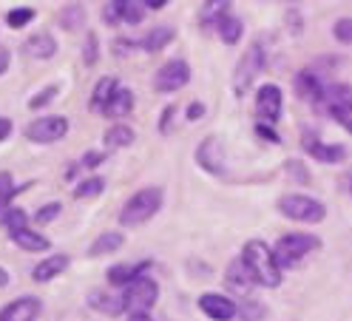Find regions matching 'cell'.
I'll list each match as a JSON object with an SVG mask.
<instances>
[{
  "mask_svg": "<svg viewBox=\"0 0 352 321\" xmlns=\"http://www.w3.org/2000/svg\"><path fill=\"white\" fill-rule=\"evenodd\" d=\"M102 162H105V154H102V151H88V154L82 157V162H80V165H82V168H91V170H94V168H100Z\"/></svg>",
  "mask_w": 352,
  "mask_h": 321,
  "instance_id": "ab89813d",
  "label": "cell"
},
{
  "mask_svg": "<svg viewBox=\"0 0 352 321\" xmlns=\"http://www.w3.org/2000/svg\"><path fill=\"white\" fill-rule=\"evenodd\" d=\"M6 228H9V233H17V230H23V228H29V217H26V210L23 208H9V213H6V222H3Z\"/></svg>",
  "mask_w": 352,
  "mask_h": 321,
  "instance_id": "d6a6232c",
  "label": "cell"
},
{
  "mask_svg": "<svg viewBox=\"0 0 352 321\" xmlns=\"http://www.w3.org/2000/svg\"><path fill=\"white\" fill-rule=\"evenodd\" d=\"M188 82H190V66L185 60H170V63H165V66L157 71V77H153V89L168 94V91L185 89Z\"/></svg>",
  "mask_w": 352,
  "mask_h": 321,
  "instance_id": "52a82bcc",
  "label": "cell"
},
{
  "mask_svg": "<svg viewBox=\"0 0 352 321\" xmlns=\"http://www.w3.org/2000/svg\"><path fill=\"white\" fill-rule=\"evenodd\" d=\"M196 162H199L208 174H222L225 168V148L216 137H208L199 148H196Z\"/></svg>",
  "mask_w": 352,
  "mask_h": 321,
  "instance_id": "8fae6325",
  "label": "cell"
},
{
  "mask_svg": "<svg viewBox=\"0 0 352 321\" xmlns=\"http://www.w3.org/2000/svg\"><path fill=\"white\" fill-rule=\"evenodd\" d=\"M105 190V179L102 177H91V179H82L74 188V199H94Z\"/></svg>",
  "mask_w": 352,
  "mask_h": 321,
  "instance_id": "f1b7e54d",
  "label": "cell"
},
{
  "mask_svg": "<svg viewBox=\"0 0 352 321\" xmlns=\"http://www.w3.org/2000/svg\"><path fill=\"white\" fill-rule=\"evenodd\" d=\"M261 66H264V52H261V46H250L248 54L239 60L236 74H233V89H236L239 97L253 85V80H256V74L261 71Z\"/></svg>",
  "mask_w": 352,
  "mask_h": 321,
  "instance_id": "ba28073f",
  "label": "cell"
},
{
  "mask_svg": "<svg viewBox=\"0 0 352 321\" xmlns=\"http://www.w3.org/2000/svg\"><path fill=\"white\" fill-rule=\"evenodd\" d=\"M23 49H26V54L34 57V60H49V57L57 54V40H54L52 34H34V37L26 40Z\"/></svg>",
  "mask_w": 352,
  "mask_h": 321,
  "instance_id": "ac0fdd59",
  "label": "cell"
},
{
  "mask_svg": "<svg viewBox=\"0 0 352 321\" xmlns=\"http://www.w3.org/2000/svg\"><path fill=\"white\" fill-rule=\"evenodd\" d=\"M12 120L9 117H0V142H3V140H9V134H12Z\"/></svg>",
  "mask_w": 352,
  "mask_h": 321,
  "instance_id": "b9f144b4",
  "label": "cell"
},
{
  "mask_svg": "<svg viewBox=\"0 0 352 321\" xmlns=\"http://www.w3.org/2000/svg\"><path fill=\"white\" fill-rule=\"evenodd\" d=\"M233 0H205V6L199 12V23L202 26H219V20L230 14Z\"/></svg>",
  "mask_w": 352,
  "mask_h": 321,
  "instance_id": "7402d4cb",
  "label": "cell"
},
{
  "mask_svg": "<svg viewBox=\"0 0 352 321\" xmlns=\"http://www.w3.org/2000/svg\"><path fill=\"white\" fill-rule=\"evenodd\" d=\"M310 154L321 162H341L344 159V148L341 145H321V142H310Z\"/></svg>",
  "mask_w": 352,
  "mask_h": 321,
  "instance_id": "f546056e",
  "label": "cell"
},
{
  "mask_svg": "<svg viewBox=\"0 0 352 321\" xmlns=\"http://www.w3.org/2000/svg\"><path fill=\"white\" fill-rule=\"evenodd\" d=\"M60 210H63V205H60V202H49V205H43V208L34 213V222H37V225H49V222H54V219L60 217Z\"/></svg>",
  "mask_w": 352,
  "mask_h": 321,
  "instance_id": "e575fe53",
  "label": "cell"
},
{
  "mask_svg": "<svg viewBox=\"0 0 352 321\" xmlns=\"http://www.w3.org/2000/svg\"><path fill=\"white\" fill-rule=\"evenodd\" d=\"M128 321H151V318H148V313H134V316H131Z\"/></svg>",
  "mask_w": 352,
  "mask_h": 321,
  "instance_id": "c3c4849f",
  "label": "cell"
},
{
  "mask_svg": "<svg viewBox=\"0 0 352 321\" xmlns=\"http://www.w3.org/2000/svg\"><path fill=\"white\" fill-rule=\"evenodd\" d=\"M151 267V262H134V265H114L108 267V282L111 285H131L140 276H145V270Z\"/></svg>",
  "mask_w": 352,
  "mask_h": 321,
  "instance_id": "9a60e30c",
  "label": "cell"
},
{
  "mask_svg": "<svg viewBox=\"0 0 352 321\" xmlns=\"http://www.w3.org/2000/svg\"><path fill=\"white\" fill-rule=\"evenodd\" d=\"M281 109H284V97H281V89L278 85H261L258 94H256V114L261 117V122H278L281 117Z\"/></svg>",
  "mask_w": 352,
  "mask_h": 321,
  "instance_id": "9c48e42d",
  "label": "cell"
},
{
  "mask_svg": "<svg viewBox=\"0 0 352 321\" xmlns=\"http://www.w3.org/2000/svg\"><path fill=\"white\" fill-rule=\"evenodd\" d=\"M199 310L213 318V321H230L236 316V305H233V298L222 296V293H205L199 298Z\"/></svg>",
  "mask_w": 352,
  "mask_h": 321,
  "instance_id": "7c38bea8",
  "label": "cell"
},
{
  "mask_svg": "<svg viewBox=\"0 0 352 321\" xmlns=\"http://www.w3.org/2000/svg\"><path fill=\"white\" fill-rule=\"evenodd\" d=\"M318 245L321 242L316 236H310V233H287V236H281L276 242L273 250H276V259H278L281 267H293L304 259L307 253H313Z\"/></svg>",
  "mask_w": 352,
  "mask_h": 321,
  "instance_id": "277c9868",
  "label": "cell"
},
{
  "mask_svg": "<svg viewBox=\"0 0 352 321\" xmlns=\"http://www.w3.org/2000/svg\"><path fill=\"white\" fill-rule=\"evenodd\" d=\"M57 91H60L57 85H49V89H43V91H40V94H37V97L29 102V105H32V109L37 111V109H43V105H46V102H52V100L57 97Z\"/></svg>",
  "mask_w": 352,
  "mask_h": 321,
  "instance_id": "74e56055",
  "label": "cell"
},
{
  "mask_svg": "<svg viewBox=\"0 0 352 321\" xmlns=\"http://www.w3.org/2000/svg\"><path fill=\"white\" fill-rule=\"evenodd\" d=\"M134 140H137L134 128L122 125V122L111 125V128L105 131V145H108V148H128V145H134Z\"/></svg>",
  "mask_w": 352,
  "mask_h": 321,
  "instance_id": "d4e9b609",
  "label": "cell"
},
{
  "mask_svg": "<svg viewBox=\"0 0 352 321\" xmlns=\"http://www.w3.org/2000/svg\"><path fill=\"white\" fill-rule=\"evenodd\" d=\"M120 89V82L114 80V77H102L97 85H94V94H91V100H88V109L91 111H105V105H108V100L114 97V91Z\"/></svg>",
  "mask_w": 352,
  "mask_h": 321,
  "instance_id": "ffe728a7",
  "label": "cell"
},
{
  "mask_svg": "<svg viewBox=\"0 0 352 321\" xmlns=\"http://www.w3.org/2000/svg\"><path fill=\"white\" fill-rule=\"evenodd\" d=\"M296 91L304 97V100H310V102H318V100H324V85L316 80V74L313 71H301L298 77H296Z\"/></svg>",
  "mask_w": 352,
  "mask_h": 321,
  "instance_id": "44dd1931",
  "label": "cell"
},
{
  "mask_svg": "<svg viewBox=\"0 0 352 321\" xmlns=\"http://www.w3.org/2000/svg\"><path fill=\"white\" fill-rule=\"evenodd\" d=\"M131 109H134V91H131V89H122V85H120V89L114 91V97L111 100H108V105H105V117H125Z\"/></svg>",
  "mask_w": 352,
  "mask_h": 321,
  "instance_id": "603a6c76",
  "label": "cell"
},
{
  "mask_svg": "<svg viewBox=\"0 0 352 321\" xmlns=\"http://www.w3.org/2000/svg\"><path fill=\"white\" fill-rule=\"evenodd\" d=\"M145 17V0H128L125 3V23H142Z\"/></svg>",
  "mask_w": 352,
  "mask_h": 321,
  "instance_id": "d590c367",
  "label": "cell"
},
{
  "mask_svg": "<svg viewBox=\"0 0 352 321\" xmlns=\"http://www.w3.org/2000/svg\"><path fill=\"white\" fill-rule=\"evenodd\" d=\"M32 20H34V9L20 6V9H12V12L6 14V26H9V29H23L26 23H32Z\"/></svg>",
  "mask_w": 352,
  "mask_h": 321,
  "instance_id": "4dcf8cb0",
  "label": "cell"
},
{
  "mask_svg": "<svg viewBox=\"0 0 352 321\" xmlns=\"http://www.w3.org/2000/svg\"><path fill=\"white\" fill-rule=\"evenodd\" d=\"M9 236H12V242H14L17 247H23L26 253H43V250L52 247V242H49L46 236H40L37 230H29V228L17 230V233H9Z\"/></svg>",
  "mask_w": 352,
  "mask_h": 321,
  "instance_id": "2e32d148",
  "label": "cell"
},
{
  "mask_svg": "<svg viewBox=\"0 0 352 321\" xmlns=\"http://www.w3.org/2000/svg\"><path fill=\"white\" fill-rule=\"evenodd\" d=\"M333 117H336V122H338V125H344L346 131L352 134V100L333 105Z\"/></svg>",
  "mask_w": 352,
  "mask_h": 321,
  "instance_id": "836d02e7",
  "label": "cell"
},
{
  "mask_svg": "<svg viewBox=\"0 0 352 321\" xmlns=\"http://www.w3.org/2000/svg\"><path fill=\"white\" fill-rule=\"evenodd\" d=\"M145 6L148 9H162V6H168V0H145Z\"/></svg>",
  "mask_w": 352,
  "mask_h": 321,
  "instance_id": "bcb514c9",
  "label": "cell"
},
{
  "mask_svg": "<svg viewBox=\"0 0 352 321\" xmlns=\"http://www.w3.org/2000/svg\"><path fill=\"white\" fill-rule=\"evenodd\" d=\"M122 245H125V236H122L120 230H105V233H100V236L91 242V247H88V256H108V253H117Z\"/></svg>",
  "mask_w": 352,
  "mask_h": 321,
  "instance_id": "d6986e66",
  "label": "cell"
},
{
  "mask_svg": "<svg viewBox=\"0 0 352 321\" xmlns=\"http://www.w3.org/2000/svg\"><path fill=\"white\" fill-rule=\"evenodd\" d=\"M160 298V287L151 276H140L131 285H125V293H122V305L125 310L134 316V313H148Z\"/></svg>",
  "mask_w": 352,
  "mask_h": 321,
  "instance_id": "5b68a950",
  "label": "cell"
},
{
  "mask_svg": "<svg viewBox=\"0 0 352 321\" xmlns=\"http://www.w3.org/2000/svg\"><path fill=\"white\" fill-rule=\"evenodd\" d=\"M23 188H29V185H14V179H12L9 170H0V225L6 222V213H9V208H12V199H14Z\"/></svg>",
  "mask_w": 352,
  "mask_h": 321,
  "instance_id": "e0dca14e",
  "label": "cell"
},
{
  "mask_svg": "<svg viewBox=\"0 0 352 321\" xmlns=\"http://www.w3.org/2000/svg\"><path fill=\"white\" fill-rule=\"evenodd\" d=\"M202 114H205V105L202 102H193L190 109H188V120H199Z\"/></svg>",
  "mask_w": 352,
  "mask_h": 321,
  "instance_id": "ee69618b",
  "label": "cell"
},
{
  "mask_svg": "<svg viewBox=\"0 0 352 321\" xmlns=\"http://www.w3.org/2000/svg\"><path fill=\"white\" fill-rule=\"evenodd\" d=\"M125 3H128V0H108V3H105V9H102L105 23L117 26L120 20H125Z\"/></svg>",
  "mask_w": 352,
  "mask_h": 321,
  "instance_id": "1f68e13d",
  "label": "cell"
},
{
  "mask_svg": "<svg viewBox=\"0 0 352 321\" xmlns=\"http://www.w3.org/2000/svg\"><path fill=\"white\" fill-rule=\"evenodd\" d=\"M9 285V273L3 270V267H0V287H6Z\"/></svg>",
  "mask_w": 352,
  "mask_h": 321,
  "instance_id": "7dc6e473",
  "label": "cell"
},
{
  "mask_svg": "<svg viewBox=\"0 0 352 321\" xmlns=\"http://www.w3.org/2000/svg\"><path fill=\"white\" fill-rule=\"evenodd\" d=\"M9 63H12V54H9V49H3V46H0V74H6Z\"/></svg>",
  "mask_w": 352,
  "mask_h": 321,
  "instance_id": "7bdbcfd3",
  "label": "cell"
},
{
  "mask_svg": "<svg viewBox=\"0 0 352 321\" xmlns=\"http://www.w3.org/2000/svg\"><path fill=\"white\" fill-rule=\"evenodd\" d=\"M162 188H142L131 197L120 210V225L122 228H137L145 225L151 217H157L162 208Z\"/></svg>",
  "mask_w": 352,
  "mask_h": 321,
  "instance_id": "7a4b0ae2",
  "label": "cell"
},
{
  "mask_svg": "<svg viewBox=\"0 0 352 321\" xmlns=\"http://www.w3.org/2000/svg\"><path fill=\"white\" fill-rule=\"evenodd\" d=\"M241 259H245L248 270L253 273L256 285L261 287H278L281 285V265L276 259V250H270L261 239H250L241 250Z\"/></svg>",
  "mask_w": 352,
  "mask_h": 321,
  "instance_id": "6da1fadb",
  "label": "cell"
},
{
  "mask_svg": "<svg viewBox=\"0 0 352 321\" xmlns=\"http://www.w3.org/2000/svg\"><path fill=\"white\" fill-rule=\"evenodd\" d=\"M278 210L284 213L287 219L293 222H304V225H316L327 217V208L313 199V197H304V194H287L278 199Z\"/></svg>",
  "mask_w": 352,
  "mask_h": 321,
  "instance_id": "3957f363",
  "label": "cell"
},
{
  "mask_svg": "<svg viewBox=\"0 0 352 321\" xmlns=\"http://www.w3.org/2000/svg\"><path fill=\"white\" fill-rule=\"evenodd\" d=\"M333 32H336V37H338L341 43H352V20H349V17H341L338 23L333 26Z\"/></svg>",
  "mask_w": 352,
  "mask_h": 321,
  "instance_id": "f35d334b",
  "label": "cell"
},
{
  "mask_svg": "<svg viewBox=\"0 0 352 321\" xmlns=\"http://www.w3.org/2000/svg\"><path fill=\"white\" fill-rule=\"evenodd\" d=\"M88 305H91L94 310H100V313H108V316H117V313L125 310L122 296H111L105 290H94L91 296H88Z\"/></svg>",
  "mask_w": 352,
  "mask_h": 321,
  "instance_id": "cb8c5ba5",
  "label": "cell"
},
{
  "mask_svg": "<svg viewBox=\"0 0 352 321\" xmlns=\"http://www.w3.org/2000/svg\"><path fill=\"white\" fill-rule=\"evenodd\" d=\"M97 46H100V40H97V34L91 32L85 37V52H82V60H85V66H94V63L100 60V52H97Z\"/></svg>",
  "mask_w": 352,
  "mask_h": 321,
  "instance_id": "8d00e7d4",
  "label": "cell"
},
{
  "mask_svg": "<svg viewBox=\"0 0 352 321\" xmlns=\"http://www.w3.org/2000/svg\"><path fill=\"white\" fill-rule=\"evenodd\" d=\"M69 134V120L63 114H49V117H37L34 122H29L26 128V140L37 142V145H49V142H60Z\"/></svg>",
  "mask_w": 352,
  "mask_h": 321,
  "instance_id": "8992f818",
  "label": "cell"
},
{
  "mask_svg": "<svg viewBox=\"0 0 352 321\" xmlns=\"http://www.w3.org/2000/svg\"><path fill=\"white\" fill-rule=\"evenodd\" d=\"M173 105H168V109H165V114H162V120H160V131H168V122H170V117H173Z\"/></svg>",
  "mask_w": 352,
  "mask_h": 321,
  "instance_id": "f6af8a7d",
  "label": "cell"
},
{
  "mask_svg": "<svg viewBox=\"0 0 352 321\" xmlns=\"http://www.w3.org/2000/svg\"><path fill=\"white\" fill-rule=\"evenodd\" d=\"M256 131H258L264 140H267V142H281V140H278V134L273 131V128H267V122H258V125H256Z\"/></svg>",
  "mask_w": 352,
  "mask_h": 321,
  "instance_id": "60d3db41",
  "label": "cell"
},
{
  "mask_svg": "<svg viewBox=\"0 0 352 321\" xmlns=\"http://www.w3.org/2000/svg\"><path fill=\"white\" fill-rule=\"evenodd\" d=\"M173 40V29L170 26H157V29H151V34L145 37V52H160V49H165L168 43Z\"/></svg>",
  "mask_w": 352,
  "mask_h": 321,
  "instance_id": "83f0119b",
  "label": "cell"
},
{
  "mask_svg": "<svg viewBox=\"0 0 352 321\" xmlns=\"http://www.w3.org/2000/svg\"><path fill=\"white\" fill-rule=\"evenodd\" d=\"M37 316H40L37 296H20L0 310V321H37Z\"/></svg>",
  "mask_w": 352,
  "mask_h": 321,
  "instance_id": "30bf717a",
  "label": "cell"
},
{
  "mask_svg": "<svg viewBox=\"0 0 352 321\" xmlns=\"http://www.w3.org/2000/svg\"><path fill=\"white\" fill-rule=\"evenodd\" d=\"M216 32H219V37H222L228 46H236V43L241 40V34H245V26H241V20L239 17H222L219 20V26H216Z\"/></svg>",
  "mask_w": 352,
  "mask_h": 321,
  "instance_id": "484cf974",
  "label": "cell"
},
{
  "mask_svg": "<svg viewBox=\"0 0 352 321\" xmlns=\"http://www.w3.org/2000/svg\"><path fill=\"white\" fill-rule=\"evenodd\" d=\"M65 267H69V256H65V253H52L49 259H43V262L32 270V279L40 282V285H46V282L54 279V276H60Z\"/></svg>",
  "mask_w": 352,
  "mask_h": 321,
  "instance_id": "5bb4252c",
  "label": "cell"
},
{
  "mask_svg": "<svg viewBox=\"0 0 352 321\" xmlns=\"http://www.w3.org/2000/svg\"><path fill=\"white\" fill-rule=\"evenodd\" d=\"M60 26H63V29H69V32L82 29V26H85V12H82V6H80V3L65 6V9L60 12Z\"/></svg>",
  "mask_w": 352,
  "mask_h": 321,
  "instance_id": "4316f807",
  "label": "cell"
},
{
  "mask_svg": "<svg viewBox=\"0 0 352 321\" xmlns=\"http://www.w3.org/2000/svg\"><path fill=\"white\" fill-rule=\"evenodd\" d=\"M225 285L236 293V296H248L253 287H256V279H253V273L248 270L245 259H236L230 267H228V276H225Z\"/></svg>",
  "mask_w": 352,
  "mask_h": 321,
  "instance_id": "4fadbf2b",
  "label": "cell"
}]
</instances>
